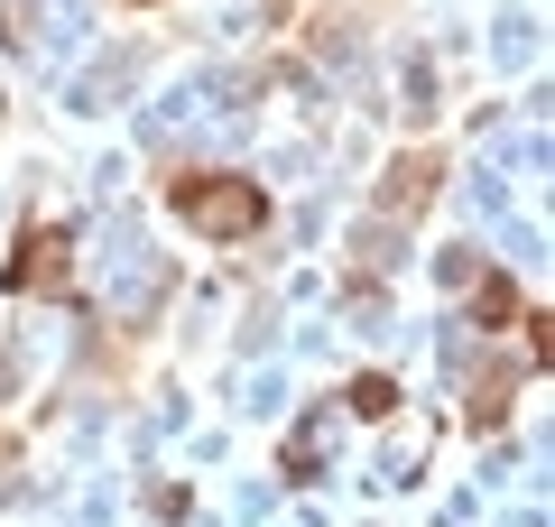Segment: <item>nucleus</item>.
Returning a JSON list of instances; mask_svg holds the SVG:
<instances>
[{"label":"nucleus","instance_id":"7ed1b4c3","mask_svg":"<svg viewBox=\"0 0 555 527\" xmlns=\"http://www.w3.org/2000/svg\"><path fill=\"white\" fill-rule=\"evenodd\" d=\"M436 176H444L436 149H408V157H398V176H389V214H408L416 195H436Z\"/></svg>","mask_w":555,"mask_h":527},{"label":"nucleus","instance_id":"39448f33","mask_svg":"<svg viewBox=\"0 0 555 527\" xmlns=\"http://www.w3.org/2000/svg\"><path fill=\"white\" fill-rule=\"evenodd\" d=\"M528 361H537V371L555 361V314L546 306H528Z\"/></svg>","mask_w":555,"mask_h":527},{"label":"nucleus","instance_id":"20e7f679","mask_svg":"<svg viewBox=\"0 0 555 527\" xmlns=\"http://www.w3.org/2000/svg\"><path fill=\"white\" fill-rule=\"evenodd\" d=\"M473 314H481L491 333H500V324H518V314H528V296H518V278H500V269H491V278L473 287Z\"/></svg>","mask_w":555,"mask_h":527},{"label":"nucleus","instance_id":"f257e3e1","mask_svg":"<svg viewBox=\"0 0 555 527\" xmlns=\"http://www.w3.org/2000/svg\"><path fill=\"white\" fill-rule=\"evenodd\" d=\"M167 204H177L185 232H204V241H250L259 222H269V185H259V176H204V167H185L177 185H167Z\"/></svg>","mask_w":555,"mask_h":527},{"label":"nucleus","instance_id":"f03ea898","mask_svg":"<svg viewBox=\"0 0 555 527\" xmlns=\"http://www.w3.org/2000/svg\"><path fill=\"white\" fill-rule=\"evenodd\" d=\"M65 269H75V241L65 222H28L10 269H0V296H65Z\"/></svg>","mask_w":555,"mask_h":527}]
</instances>
